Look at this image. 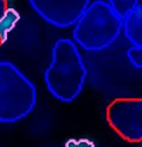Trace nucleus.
I'll return each instance as SVG.
<instances>
[{
    "label": "nucleus",
    "instance_id": "nucleus-9",
    "mask_svg": "<svg viewBox=\"0 0 142 147\" xmlns=\"http://www.w3.org/2000/svg\"><path fill=\"white\" fill-rule=\"evenodd\" d=\"M127 58L133 67L142 68V45H131L127 50Z\"/></svg>",
    "mask_w": 142,
    "mask_h": 147
},
{
    "label": "nucleus",
    "instance_id": "nucleus-8",
    "mask_svg": "<svg viewBox=\"0 0 142 147\" xmlns=\"http://www.w3.org/2000/svg\"><path fill=\"white\" fill-rule=\"evenodd\" d=\"M110 7L121 18H125L139 5V0H108Z\"/></svg>",
    "mask_w": 142,
    "mask_h": 147
},
{
    "label": "nucleus",
    "instance_id": "nucleus-10",
    "mask_svg": "<svg viewBox=\"0 0 142 147\" xmlns=\"http://www.w3.org/2000/svg\"><path fill=\"white\" fill-rule=\"evenodd\" d=\"M8 11V3L7 0H0V20L6 16Z\"/></svg>",
    "mask_w": 142,
    "mask_h": 147
},
{
    "label": "nucleus",
    "instance_id": "nucleus-7",
    "mask_svg": "<svg viewBox=\"0 0 142 147\" xmlns=\"http://www.w3.org/2000/svg\"><path fill=\"white\" fill-rule=\"evenodd\" d=\"M19 19H20L19 13L15 10H13V8H8L6 16L0 20V36L3 37L5 42L7 39L9 32L15 27Z\"/></svg>",
    "mask_w": 142,
    "mask_h": 147
},
{
    "label": "nucleus",
    "instance_id": "nucleus-5",
    "mask_svg": "<svg viewBox=\"0 0 142 147\" xmlns=\"http://www.w3.org/2000/svg\"><path fill=\"white\" fill-rule=\"evenodd\" d=\"M40 18L52 26L66 29L73 26L87 10L90 0H28Z\"/></svg>",
    "mask_w": 142,
    "mask_h": 147
},
{
    "label": "nucleus",
    "instance_id": "nucleus-1",
    "mask_svg": "<svg viewBox=\"0 0 142 147\" xmlns=\"http://www.w3.org/2000/svg\"><path fill=\"white\" fill-rule=\"evenodd\" d=\"M87 68L77 44L70 38H59L52 48L50 65L44 74L47 91L61 102L69 103L82 93Z\"/></svg>",
    "mask_w": 142,
    "mask_h": 147
},
{
    "label": "nucleus",
    "instance_id": "nucleus-4",
    "mask_svg": "<svg viewBox=\"0 0 142 147\" xmlns=\"http://www.w3.org/2000/svg\"><path fill=\"white\" fill-rule=\"evenodd\" d=\"M107 122L128 142H142V97H118L106 109Z\"/></svg>",
    "mask_w": 142,
    "mask_h": 147
},
{
    "label": "nucleus",
    "instance_id": "nucleus-3",
    "mask_svg": "<svg viewBox=\"0 0 142 147\" xmlns=\"http://www.w3.org/2000/svg\"><path fill=\"white\" fill-rule=\"evenodd\" d=\"M36 103L34 84L13 63L0 61V122L23 120L31 114Z\"/></svg>",
    "mask_w": 142,
    "mask_h": 147
},
{
    "label": "nucleus",
    "instance_id": "nucleus-11",
    "mask_svg": "<svg viewBox=\"0 0 142 147\" xmlns=\"http://www.w3.org/2000/svg\"><path fill=\"white\" fill-rule=\"evenodd\" d=\"M5 43V40H4V38H3V37L1 36H0V47H1V45Z\"/></svg>",
    "mask_w": 142,
    "mask_h": 147
},
{
    "label": "nucleus",
    "instance_id": "nucleus-6",
    "mask_svg": "<svg viewBox=\"0 0 142 147\" xmlns=\"http://www.w3.org/2000/svg\"><path fill=\"white\" fill-rule=\"evenodd\" d=\"M122 31L133 45H142V5H137L123 18Z\"/></svg>",
    "mask_w": 142,
    "mask_h": 147
},
{
    "label": "nucleus",
    "instance_id": "nucleus-2",
    "mask_svg": "<svg viewBox=\"0 0 142 147\" xmlns=\"http://www.w3.org/2000/svg\"><path fill=\"white\" fill-rule=\"evenodd\" d=\"M123 27V18L115 13L109 3L95 0L73 25L75 43L85 51H101L115 42Z\"/></svg>",
    "mask_w": 142,
    "mask_h": 147
}]
</instances>
